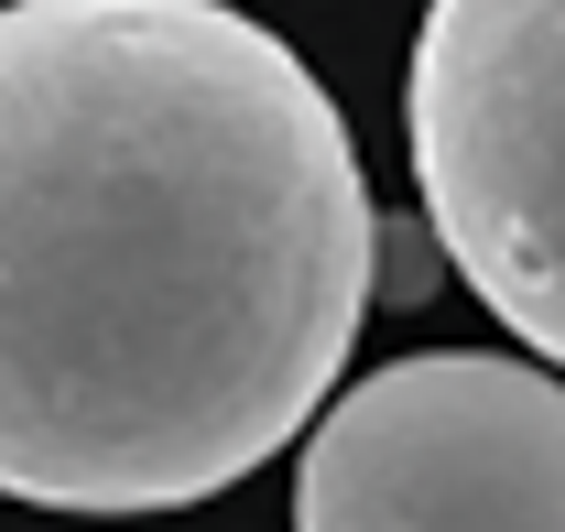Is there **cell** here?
I'll return each mask as SVG.
<instances>
[{
	"label": "cell",
	"instance_id": "1",
	"mask_svg": "<svg viewBox=\"0 0 565 532\" xmlns=\"http://www.w3.org/2000/svg\"><path fill=\"white\" fill-rule=\"evenodd\" d=\"M381 217L338 98L228 0L0 11V500L185 511L338 392Z\"/></svg>",
	"mask_w": 565,
	"mask_h": 532
},
{
	"label": "cell",
	"instance_id": "2",
	"mask_svg": "<svg viewBox=\"0 0 565 532\" xmlns=\"http://www.w3.org/2000/svg\"><path fill=\"white\" fill-rule=\"evenodd\" d=\"M414 185L522 348H565V0H424L414 33Z\"/></svg>",
	"mask_w": 565,
	"mask_h": 532
},
{
	"label": "cell",
	"instance_id": "3",
	"mask_svg": "<svg viewBox=\"0 0 565 532\" xmlns=\"http://www.w3.org/2000/svg\"><path fill=\"white\" fill-rule=\"evenodd\" d=\"M294 532H565L555 370L490 348L370 370L305 435Z\"/></svg>",
	"mask_w": 565,
	"mask_h": 532
}]
</instances>
